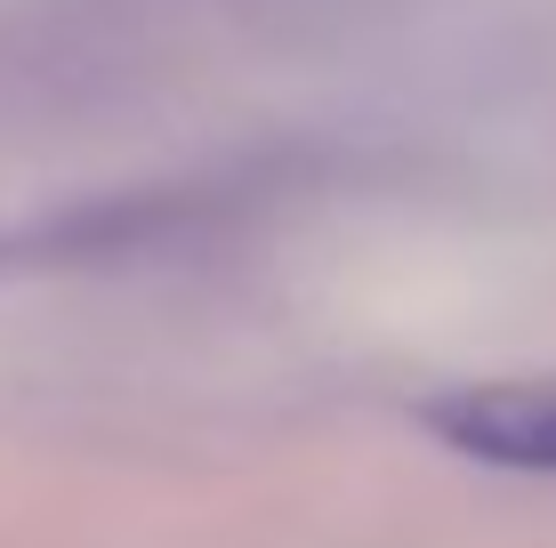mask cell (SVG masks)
I'll use <instances>...</instances> for the list:
<instances>
[{"label":"cell","mask_w":556,"mask_h":548,"mask_svg":"<svg viewBox=\"0 0 556 548\" xmlns=\"http://www.w3.org/2000/svg\"><path fill=\"white\" fill-rule=\"evenodd\" d=\"M452 444L484 451L501 468H556V387H516V395H468L435 411Z\"/></svg>","instance_id":"6da1fadb"}]
</instances>
